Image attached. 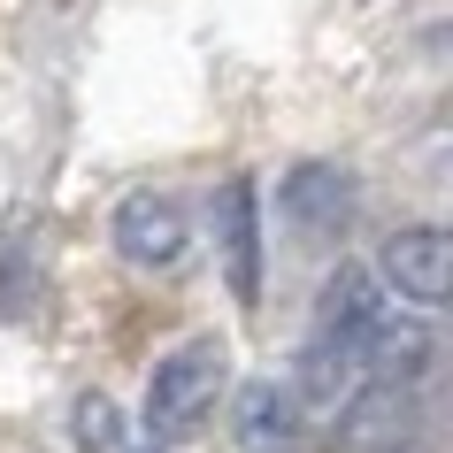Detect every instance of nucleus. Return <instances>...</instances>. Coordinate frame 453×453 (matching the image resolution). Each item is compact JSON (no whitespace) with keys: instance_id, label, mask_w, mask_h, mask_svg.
Segmentation results:
<instances>
[{"instance_id":"obj_1","label":"nucleus","mask_w":453,"mask_h":453,"mask_svg":"<svg viewBox=\"0 0 453 453\" xmlns=\"http://www.w3.org/2000/svg\"><path fill=\"white\" fill-rule=\"evenodd\" d=\"M215 407H223V346L215 338H192L146 384V430L154 438H200Z\"/></svg>"},{"instance_id":"obj_2","label":"nucleus","mask_w":453,"mask_h":453,"mask_svg":"<svg viewBox=\"0 0 453 453\" xmlns=\"http://www.w3.org/2000/svg\"><path fill=\"white\" fill-rule=\"evenodd\" d=\"M415 438H423L415 384H361L338 415V453H407Z\"/></svg>"},{"instance_id":"obj_3","label":"nucleus","mask_w":453,"mask_h":453,"mask_svg":"<svg viewBox=\"0 0 453 453\" xmlns=\"http://www.w3.org/2000/svg\"><path fill=\"white\" fill-rule=\"evenodd\" d=\"M384 285L400 292V300H415V308H446L453 300V231H438V223L392 231V246H384Z\"/></svg>"},{"instance_id":"obj_4","label":"nucleus","mask_w":453,"mask_h":453,"mask_svg":"<svg viewBox=\"0 0 453 453\" xmlns=\"http://www.w3.org/2000/svg\"><path fill=\"white\" fill-rule=\"evenodd\" d=\"M277 200H285V215H292L300 239H338V231L354 223V177H346L338 162H300Z\"/></svg>"},{"instance_id":"obj_5","label":"nucleus","mask_w":453,"mask_h":453,"mask_svg":"<svg viewBox=\"0 0 453 453\" xmlns=\"http://www.w3.org/2000/svg\"><path fill=\"white\" fill-rule=\"evenodd\" d=\"M116 254L139 269H169L185 254V208L162 192H123L116 200Z\"/></svg>"},{"instance_id":"obj_6","label":"nucleus","mask_w":453,"mask_h":453,"mask_svg":"<svg viewBox=\"0 0 453 453\" xmlns=\"http://www.w3.org/2000/svg\"><path fill=\"white\" fill-rule=\"evenodd\" d=\"M215 246H223V285L231 300L254 308V292H262V223H254V185L231 177V185L215 192Z\"/></svg>"},{"instance_id":"obj_7","label":"nucleus","mask_w":453,"mask_h":453,"mask_svg":"<svg viewBox=\"0 0 453 453\" xmlns=\"http://www.w3.org/2000/svg\"><path fill=\"white\" fill-rule=\"evenodd\" d=\"M384 323V292H377V269H331V285L315 300V346H361V338Z\"/></svg>"},{"instance_id":"obj_8","label":"nucleus","mask_w":453,"mask_h":453,"mask_svg":"<svg viewBox=\"0 0 453 453\" xmlns=\"http://www.w3.org/2000/svg\"><path fill=\"white\" fill-rule=\"evenodd\" d=\"M231 430H239V453H300L308 415H300V400H292V384H246Z\"/></svg>"},{"instance_id":"obj_9","label":"nucleus","mask_w":453,"mask_h":453,"mask_svg":"<svg viewBox=\"0 0 453 453\" xmlns=\"http://www.w3.org/2000/svg\"><path fill=\"white\" fill-rule=\"evenodd\" d=\"M430 361V338L415 331V323H392L384 315L377 331L361 338V369H369V384H415Z\"/></svg>"},{"instance_id":"obj_10","label":"nucleus","mask_w":453,"mask_h":453,"mask_svg":"<svg viewBox=\"0 0 453 453\" xmlns=\"http://www.w3.org/2000/svg\"><path fill=\"white\" fill-rule=\"evenodd\" d=\"M77 446L85 453H116L123 446V415H116L108 392H85V400H77Z\"/></svg>"},{"instance_id":"obj_11","label":"nucleus","mask_w":453,"mask_h":453,"mask_svg":"<svg viewBox=\"0 0 453 453\" xmlns=\"http://www.w3.org/2000/svg\"><path fill=\"white\" fill-rule=\"evenodd\" d=\"M123 453H162V446H123Z\"/></svg>"}]
</instances>
